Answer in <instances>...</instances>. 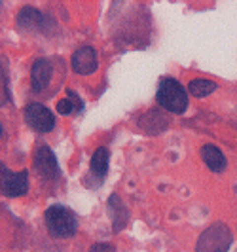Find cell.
I'll list each match as a JSON object with an SVG mask.
<instances>
[{
    "label": "cell",
    "instance_id": "8fae6325",
    "mask_svg": "<svg viewBox=\"0 0 237 252\" xmlns=\"http://www.w3.org/2000/svg\"><path fill=\"white\" fill-rule=\"evenodd\" d=\"M108 211H110V216H112V226L114 231H122L127 222H129V213L125 209L124 201L120 199V195L112 193L110 199H108Z\"/></svg>",
    "mask_w": 237,
    "mask_h": 252
},
{
    "label": "cell",
    "instance_id": "8992f818",
    "mask_svg": "<svg viewBox=\"0 0 237 252\" xmlns=\"http://www.w3.org/2000/svg\"><path fill=\"white\" fill-rule=\"evenodd\" d=\"M17 29L21 31H33V32H50L51 19L46 13L38 12L36 8L27 6L17 13Z\"/></svg>",
    "mask_w": 237,
    "mask_h": 252
},
{
    "label": "cell",
    "instance_id": "5bb4252c",
    "mask_svg": "<svg viewBox=\"0 0 237 252\" xmlns=\"http://www.w3.org/2000/svg\"><path fill=\"white\" fill-rule=\"evenodd\" d=\"M10 102V88H8V76L6 68L0 61V106H6Z\"/></svg>",
    "mask_w": 237,
    "mask_h": 252
},
{
    "label": "cell",
    "instance_id": "ba28073f",
    "mask_svg": "<svg viewBox=\"0 0 237 252\" xmlns=\"http://www.w3.org/2000/svg\"><path fill=\"white\" fill-rule=\"evenodd\" d=\"M97 53L91 46H82L74 51L72 55V70L76 74H82V76H88L93 74L97 70Z\"/></svg>",
    "mask_w": 237,
    "mask_h": 252
},
{
    "label": "cell",
    "instance_id": "6da1fadb",
    "mask_svg": "<svg viewBox=\"0 0 237 252\" xmlns=\"http://www.w3.org/2000/svg\"><path fill=\"white\" fill-rule=\"evenodd\" d=\"M46 227L51 237L68 239L78 231V220L70 209L63 205H51L46 211Z\"/></svg>",
    "mask_w": 237,
    "mask_h": 252
},
{
    "label": "cell",
    "instance_id": "30bf717a",
    "mask_svg": "<svg viewBox=\"0 0 237 252\" xmlns=\"http://www.w3.org/2000/svg\"><path fill=\"white\" fill-rule=\"evenodd\" d=\"M201 158H203V161L205 165L211 169L212 173H222L226 169V156L222 154L220 148H216L214 144H205L203 148H201Z\"/></svg>",
    "mask_w": 237,
    "mask_h": 252
},
{
    "label": "cell",
    "instance_id": "5b68a950",
    "mask_svg": "<svg viewBox=\"0 0 237 252\" xmlns=\"http://www.w3.org/2000/svg\"><path fill=\"white\" fill-rule=\"evenodd\" d=\"M25 122L38 133H50L55 129V116L40 102H31L25 108Z\"/></svg>",
    "mask_w": 237,
    "mask_h": 252
},
{
    "label": "cell",
    "instance_id": "2e32d148",
    "mask_svg": "<svg viewBox=\"0 0 237 252\" xmlns=\"http://www.w3.org/2000/svg\"><path fill=\"white\" fill-rule=\"evenodd\" d=\"M0 137H2V126H0Z\"/></svg>",
    "mask_w": 237,
    "mask_h": 252
},
{
    "label": "cell",
    "instance_id": "277c9868",
    "mask_svg": "<svg viewBox=\"0 0 237 252\" xmlns=\"http://www.w3.org/2000/svg\"><path fill=\"white\" fill-rule=\"evenodd\" d=\"M29 191V173H13L0 161V193L6 197H21Z\"/></svg>",
    "mask_w": 237,
    "mask_h": 252
},
{
    "label": "cell",
    "instance_id": "4fadbf2b",
    "mask_svg": "<svg viewBox=\"0 0 237 252\" xmlns=\"http://www.w3.org/2000/svg\"><path fill=\"white\" fill-rule=\"evenodd\" d=\"M188 91H190L194 97L203 99V97L211 95L212 91H216V84L211 82V80H205V78H198V80H192V82H190Z\"/></svg>",
    "mask_w": 237,
    "mask_h": 252
},
{
    "label": "cell",
    "instance_id": "9c48e42d",
    "mask_svg": "<svg viewBox=\"0 0 237 252\" xmlns=\"http://www.w3.org/2000/svg\"><path fill=\"white\" fill-rule=\"evenodd\" d=\"M51 66L50 59L46 57H40L34 61L33 68H31V86H33V91H44V89L50 86L51 82Z\"/></svg>",
    "mask_w": 237,
    "mask_h": 252
},
{
    "label": "cell",
    "instance_id": "9a60e30c",
    "mask_svg": "<svg viewBox=\"0 0 237 252\" xmlns=\"http://www.w3.org/2000/svg\"><path fill=\"white\" fill-rule=\"evenodd\" d=\"M89 252H116V249H114L112 245H108V243H95L89 249Z\"/></svg>",
    "mask_w": 237,
    "mask_h": 252
},
{
    "label": "cell",
    "instance_id": "7a4b0ae2",
    "mask_svg": "<svg viewBox=\"0 0 237 252\" xmlns=\"http://www.w3.org/2000/svg\"><path fill=\"white\" fill-rule=\"evenodd\" d=\"M158 104L163 110L173 114H182L188 108V93L182 88L180 82H176L175 78H163L158 88Z\"/></svg>",
    "mask_w": 237,
    "mask_h": 252
},
{
    "label": "cell",
    "instance_id": "3957f363",
    "mask_svg": "<svg viewBox=\"0 0 237 252\" xmlns=\"http://www.w3.org/2000/svg\"><path fill=\"white\" fill-rule=\"evenodd\" d=\"M232 243V233L226 224H212L198 239L196 252H226Z\"/></svg>",
    "mask_w": 237,
    "mask_h": 252
},
{
    "label": "cell",
    "instance_id": "7c38bea8",
    "mask_svg": "<svg viewBox=\"0 0 237 252\" xmlns=\"http://www.w3.org/2000/svg\"><path fill=\"white\" fill-rule=\"evenodd\" d=\"M108 159H110V154L106 148H97L93 152V158H91V175L97 178H102L108 171Z\"/></svg>",
    "mask_w": 237,
    "mask_h": 252
},
{
    "label": "cell",
    "instance_id": "52a82bcc",
    "mask_svg": "<svg viewBox=\"0 0 237 252\" xmlns=\"http://www.w3.org/2000/svg\"><path fill=\"white\" fill-rule=\"evenodd\" d=\"M34 169L42 178L46 180H55L59 178V163L53 156V152L48 146H38L34 152Z\"/></svg>",
    "mask_w": 237,
    "mask_h": 252
}]
</instances>
